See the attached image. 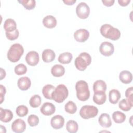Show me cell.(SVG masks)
<instances>
[{
  "label": "cell",
  "instance_id": "1",
  "mask_svg": "<svg viewBox=\"0 0 133 133\" xmlns=\"http://www.w3.org/2000/svg\"><path fill=\"white\" fill-rule=\"evenodd\" d=\"M76 96L77 99L81 101L87 100L90 97V91L87 82L83 80H80L76 82L75 85Z\"/></svg>",
  "mask_w": 133,
  "mask_h": 133
},
{
  "label": "cell",
  "instance_id": "2",
  "mask_svg": "<svg viewBox=\"0 0 133 133\" xmlns=\"http://www.w3.org/2000/svg\"><path fill=\"white\" fill-rule=\"evenodd\" d=\"M101 35L106 38L116 41L121 37V32L118 29L115 28L109 24H103L100 29Z\"/></svg>",
  "mask_w": 133,
  "mask_h": 133
},
{
  "label": "cell",
  "instance_id": "3",
  "mask_svg": "<svg viewBox=\"0 0 133 133\" xmlns=\"http://www.w3.org/2000/svg\"><path fill=\"white\" fill-rule=\"evenodd\" d=\"M24 52L23 46L18 43L12 45L7 52V58L12 62L18 61Z\"/></svg>",
  "mask_w": 133,
  "mask_h": 133
},
{
  "label": "cell",
  "instance_id": "4",
  "mask_svg": "<svg viewBox=\"0 0 133 133\" xmlns=\"http://www.w3.org/2000/svg\"><path fill=\"white\" fill-rule=\"evenodd\" d=\"M91 62V58L90 55L86 52H81L78 57L76 58L74 64L76 68L79 71H84L87 66L90 64Z\"/></svg>",
  "mask_w": 133,
  "mask_h": 133
},
{
  "label": "cell",
  "instance_id": "5",
  "mask_svg": "<svg viewBox=\"0 0 133 133\" xmlns=\"http://www.w3.org/2000/svg\"><path fill=\"white\" fill-rule=\"evenodd\" d=\"M69 91L67 87L63 84L58 85L52 94V99L57 103H62L68 97Z\"/></svg>",
  "mask_w": 133,
  "mask_h": 133
},
{
  "label": "cell",
  "instance_id": "6",
  "mask_svg": "<svg viewBox=\"0 0 133 133\" xmlns=\"http://www.w3.org/2000/svg\"><path fill=\"white\" fill-rule=\"evenodd\" d=\"M98 113V108L94 105H85L83 106L80 111V116L83 119H89L94 118L97 115Z\"/></svg>",
  "mask_w": 133,
  "mask_h": 133
},
{
  "label": "cell",
  "instance_id": "7",
  "mask_svg": "<svg viewBox=\"0 0 133 133\" xmlns=\"http://www.w3.org/2000/svg\"><path fill=\"white\" fill-rule=\"evenodd\" d=\"M76 13L79 18L82 19H86L90 14L89 7L86 3L81 2L76 6Z\"/></svg>",
  "mask_w": 133,
  "mask_h": 133
},
{
  "label": "cell",
  "instance_id": "8",
  "mask_svg": "<svg viewBox=\"0 0 133 133\" xmlns=\"http://www.w3.org/2000/svg\"><path fill=\"white\" fill-rule=\"evenodd\" d=\"M100 53L104 56L108 57L111 56L114 51L113 45L109 42H104L102 43L99 47Z\"/></svg>",
  "mask_w": 133,
  "mask_h": 133
},
{
  "label": "cell",
  "instance_id": "9",
  "mask_svg": "<svg viewBox=\"0 0 133 133\" xmlns=\"http://www.w3.org/2000/svg\"><path fill=\"white\" fill-rule=\"evenodd\" d=\"M89 36L88 31L84 29H80L76 30L74 33V39L78 42L83 43L88 39Z\"/></svg>",
  "mask_w": 133,
  "mask_h": 133
},
{
  "label": "cell",
  "instance_id": "10",
  "mask_svg": "<svg viewBox=\"0 0 133 133\" xmlns=\"http://www.w3.org/2000/svg\"><path fill=\"white\" fill-rule=\"evenodd\" d=\"M25 58L26 63L31 66L37 65L39 60V55L35 51H30L28 52Z\"/></svg>",
  "mask_w": 133,
  "mask_h": 133
},
{
  "label": "cell",
  "instance_id": "11",
  "mask_svg": "<svg viewBox=\"0 0 133 133\" xmlns=\"http://www.w3.org/2000/svg\"><path fill=\"white\" fill-rule=\"evenodd\" d=\"M26 128L25 122L20 118L15 120L11 124L12 130L16 133H21L24 131Z\"/></svg>",
  "mask_w": 133,
  "mask_h": 133
},
{
  "label": "cell",
  "instance_id": "12",
  "mask_svg": "<svg viewBox=\"0 0 133 133\" xmlns=\"http://www.w3.org/2000/svg\"><path fill=\"white\" fill-rule=\"evenodd\" d=\"M56 111L55 106L50 102H45L40 108L41 112L44 115L50 116L53 114Z\"/></svg>",
  "mask_w": 133,
  "mask_h": 133
},
{
  "label": "cell",
  "instance_id": "13",
  "mask_svg": "<svg viewBox=\"0 0 133 133\" xmlns=\"http://www.w3.org/2000/svg\"><path fill=\"white\" fill-rule=\"evenodd\" d=\"M64 124V119L60 115H56L53 116L50 121L51 127L55 129L61 128Z\"/></svg>",
  "mask_w": 133,
  "mask_h": 133
},
{
  "label": "cell",
  "instance_id": "14",
  "mask_svg": "<svg viewBox=\"0 0 133 133\" xmlns=\"http://www.w3.org/2000/svg\"><path fill=\"white\" fill-rule=\"evenodd\" d=\"M31 82L27 76H23L19 78L17 82V85L21 90H26L30 87Z\"/></svg>",
  "mask_w": 133,
  "mask_h": 133
},
{
  "label": "cell",
  "instance_id": "15",
  "mask_svg": "<svg viewBox=\"0 0 133 133\" xmlns=\"http://www.w3.org/2000/svg\"><path fill=\"white\" fill-rule=\"evenodd\" d=\"M107 100V95L105 91H100L94 92L93 96L94 102L98 105L103 104Z\"/></svg>",
  "mask_w": 133,
  "mask_h": 133
},
{
  "label": "cell",
  "instance_id": "16",
  "mask_svg": "<svg viewBox=\"0 0 133 133\" xmlns=\"http://www.w3.org/2000/svg\"><path fill=\"white\" fill-rule=\"evenodd\" d=\"M13 118V114L11 111L8 109H4L0 108V119L2 122L7 123Z\"/></svg>",
  "mask_w": 133,
  "mask_h": 133
},
{
  "label": "cell",
  "instance_id": "17",
  "mask_svg": "<svg viewBox=\"0 0 133 133\" xmlns=\"http://www.w3.org/2000/svg\"><path fill=\"white\" fill-rule=\"evenodd\" d=\"M57 22L56 18L51 15L46 16L43 19V24L44 26L48 29L55 28L57 25Z\"/></svg>",
  "mask_w": 133,
  "mask_h": 133
},
{
  "label": "cell",
  "instance_id": "18",
  "mask_svg": "<svg viewBox=\"0 0 133 133\" xmlns=\"http://www.w3.org/2000/svg\"><path fill=\"white\" fill-rule=\"evenodd\" d=\"M99 124L103 127L109 128L112 125V122L110 115L107 113H102L98 118Z\"/></svg>",
  "mask_w": 133,
  "mask_h": 133
},
{
  "label": "cell",
  "instance_id": "19",
  "mask_svg": "<svg viewBox=\"0 0 133 133\" xmlns=\"http://www.w3.org/2000/svg\"><path fill=\"white\" fill-rule=\"evenodd\" d=\"M55 52L50 49H45L42 52V59L46 63L52 62L55 59Z\"/></svg>",
  "mask_w": 133,
  "mask_h": 133
},
{
  "label": "cell",
  "instance_id": "20",
  "mask_svg": "<svg viewBox=\"0 0 133 133\" xmlns=\"http://www.w3.org/2000/svg\"><path fill=\"white\" fill-rule=\"evenodd\" d=\"M119 79L123 84H128L130 83L132 80V75L131 72L128 71H122L119 73Z\"/></svg>",
  "mask_w": 133,
  "mask_h": 133
},
{
  "label": "cell",
  "instance_id": "21",
  "mask_svg": "<svg viewBox=\"0 0 133 133\" xmlns=\"http://www.w3.org/2000/svg\"><path fill=\"white\" fill-rule=\"evenodd\" d=\"M121 95L119 91L115 89H113L109 91V100L110 103L113 104H116L119 99Z\"/></svg>",
  "mask_w": 133,
  "mask_h": 133
},
{
  "label": "cell",
  "instance_id": "22",
  "mask_svg": "<svg viewBox=\"0 0 133 133\" xmlns=\"http://www.w3.org/2000/svg\"><path fill=\"white\" fill-rule=\"evenodd\" d=\"M4 29L7 32H11L16 30L17 24L15 21L11 18L7 19L4 22Z\"/></svg>",
  "mask_w": 133,
  "mask_h": 133
},
{
  "label": "cell",
  "instance_id": "23",
  "mask_svg": "<svg viewBox=\"0 0 133 133\" xmlns=\"http://www.w3.org/2000/svg\"><path fill=\"white\" fill-rule=\"evenodd\" d=\"M65 73L64 68L61 64H55L51 69V74L55 77H61Z\"/></svg>",
  "mask_w": 133,
  "mask_h": 133
},
{
  "label": "cell",
  "instance_id": "24",
  "mask_svg": "<svg viewBox=\"0 0 133 133\" xmlns=\"http://www.w3.org/2000/svg\"><path fill=\"white\" fill-rule=\"evenodd\" d=\"M55 89V87L51 84L45 85L42 89V93L44 97L48 99H52V94Z\"/></svg>",
  "mask_w": 133,
  "mask_h": 133
},
{
  "label": "cell",
  "instance_id": "25",
  "mask_svg": "<svg viewBox=\"0 0 133 133\" xmlns=\"http://www.w3.org/2000/svg\"><path fill=\"white\" fill-rule=\"evenodd\" d=\"M73 58L71 53L69 52H65L61 54L58 58V61L62 64H69L71 62Z\"/></svg>",
  "mask_w": 133,
  "mask_h": 133
},
{
  "label": "cell",
  "instance_id": "26",
  "mask_svg": "<svg viewBox=\"0 0 133 133\" xmlns=\"http://www.w3.org/2000/svg\"><path fill=\"white\" fill-rule=\"evenodd\" d=\"M107 89V84L103 80H97L93 84V90L94 92L96 91H105Z\"/></svg>",
  "mask_w": 133,
  "mask_h": 133
},
{
  "label": "cell",
  "instance_id": "27",
  "mask_svg": "<svg viewBox=\"0 0 133 133\" xmlns=\"http://www.w3.org/2000/svg\"><path fill=\"white\" fill-rule=\"evenodd\" d=\"M112 118L116 123H122L126 119V115L121 111H115L112 114Z\"/></svg>",
  "mask_w": 133,
  "mask_h": 133
},
{
  "label": "cell",
  "instance_id": "28",
  "mask_svg": "<svg viewBox=\"0 0 133 133\" xmlns=\"http://www.w3.org/2000/svg\"><path fill=\"white\" fill-rule=\"evenodd\" d=\"M78 125L77 123L74 120H69L66 124V129L70 133H75L77 131Z\"/></svg>",
  "mask_w": 133,
  "mask_h": 133
},
{
  "label": "cell",
  "instance_id": "29",
  "mask_svg": "<svg viewBox=\"0 0 133 133\" xmlns=\"http://www.w3.org/2000/svg\"><path fill=\"white\" fill-rule=\"evenodd\" d=\"M64 109L66 112L69 114H74L77 111V106L72 101H68L64 106Z\"/></svg>",
  "mask_w": 133,
  "mask_h": 133
},
{
  "label": "cell",
  "instance_id": "30",
  "mask_svg": "<svg viewBox=\"0 0 133 133\" xmlns=\"http://www.w3.org/2000/svg\"><path fill=\"white\" fill-rule=\"evenodd\" d=\"M18 2L21 4L27 10L33 9L36 6V1L35 0H21L18 1Z\"/></svg>",
  "mask_w": 133,
  "mask_h": 133
},
{
  "label": "cell",
  "instance_id": "31",
  "mask_svg": "<svg viewBox=\"0 0 133 133\" xmlns=\"http://www.w3.org/2000/svg\"><path fill=\"white\" fill-rule=\"evenodd\" d=\"M41 98L38 95H35L31 97L30 99L29 103L32 108H37L41 104Z\"/></svg>",
  "mask_w": 133,
  "mask_h": 133
},
{
  "label": "cell",
  "instance_id": "32",
  "mask_svg": "<svg viewBox=\"0 0 133 133\" xmlns=\"http://www.w3.org/2000/svg\"><path fill=\"white\" fill-rule=\"evenodd\" d=\"M28 108L24 105H20L17 107L16 110L17 115L19 117H24L28 113Z\"/></svg>",
  "mask_w": 133,
  "mask_h": 133
},
{
  "label": "cell",
  "instance_id": "33",
  "mask_svg": "<svg viewBox=\"0 0 133 133\" xmlns=\"http://www.w3.org/2000/svg\"><path fill=\"white\" fill-rule=\"evenodd\" d=\"M118 107L120 109L124 111H128L131 109L132 106L128 102L126 99H123L118 103Z\"/></svg>",
  "mask_w": 133,
  "mask_h": 133
},
{
  "label": "cell",
  "instance_id": "34",
  "mask_svg": "<svg viewBox=\"0 0 133 133\" xmlns=\"http://www.w3.org/2000/svg\"><path fill=\"white\" fill-rule=\"evenodd\" d=\"M14 70L17 75H21L26 73L27 71V68L24 64L20 63L15 66Z\"/></svg>",
  "mask_w": 133,
  "mask_h": 133
},
{
  "label": "cell",
  "instance_id": "35",
  "mask_svg": "<svg viewBox=\"0 0 133 133\" xmlns=\"http://www.w3.org/2000/svg\"><path fill=\"white\" fill-rule=\"evenodd\" d=\"M28 123L31 127L36 126L39 123V118L34 114H31L28 118Z\"/></svg>",
  "mask_w": 133,
  "mask_h": 133
},
{
  "label": "cell",
  "instance_id": "36",
  "mask_svg": "<svg viewBox=\"0 0 133 133\" xmlns=\"http://www.w3.org/2000/svg\"><path fill=\"white\" fill-rule=\"evenodd\" d=\"M5 34L7 39H8L10 41H14L18 38L19 35V31L17 29H16L15 31L11 32H6Z\"/></svg>",
  "mask_w": 133,
  "mask_h": 133
},
{
  "label": "cell",
  "instance_id": "37",
  "mask_svg": "<svg viewBox=\"0 0 133 133\" xmlns=\"http://www.w3.org/2000/svg\"><path fill=\"white\" fill-rule=\"evenodd\" d=\"M132 87H130L127 88L125 91V96L128 102L130 104V105L133 106V97H132Z\"/></svg>",
  "mask_w": 133,
  "mask_h": 133
},
{
  "label": "cell",
  "instance_id": "38",
  "mask_svg": "<svg viewBox=\"0 0 133 133\" xmlns=\"http://www.w3.org/2000/svg\"><path fill=\"white\" fill-rule=\"evenodd\" d=\"M6 92V90L5 87L3 85H0V98H1V103H2L4 100V95Z\"/></svg>",
  "mask_w": 133,
  "mask_h": 133
},
{
  "label": "cell",
  "instance_id": "39",
  "mask_svg": "<svg viewBox=\"0 0 133 133\" xmlns=\"http://www.w3.org/2000/svg\"><path fill=\"white\" fill-rule=\"evenodd\" d=\"M102 2L104 5L107 7H110L114 4L115 1L114 0H102Z\"/></svg>",
  "mask_w": 133,
  "mask_h": 133
},
{
  "label": "cell",
  "instance_id": "40",
  "mask_svg": "<svg viewBox=\"0 0 133 133\" xmlns=\"http://www.w3.org/2000/svg\"><path fill=\"white\" fill-rule=\"evenodd\" d=\"M130 0H118L119 5L121 6H126L130 3Z\"/></svg>",
  "mask_w": 133,
  "mask_h": 133
},
{
  "label": "cell",
  "instance_id": "41",
  "mask_svg": "<svg viewBox=\"0 0 133 133\" xmlns=\"http://www.w3.org/2000/svg\"><path fill=\"white\" fill-rule=\"evenodd\" d=\"M63 3L68 5H72L76 3V0H63Z\"/></svg>",
  "mask_w": 133,
  "mask_h": 133
},
{
  "label": "cell",
  "instance_id": "42",
  "mask_svg": "<svg viewBox=\"0 0 133 133\" xmlns=\"http://www.w3.org/2000/svg\"><path fill=\"white\" fill-rule=\"evenodd\" d=\"M6 76V72L3 68H1V80H2Z\"/></svg>",
  "mask_w": 133,
  "mask_h": 133
}]
</instances>
